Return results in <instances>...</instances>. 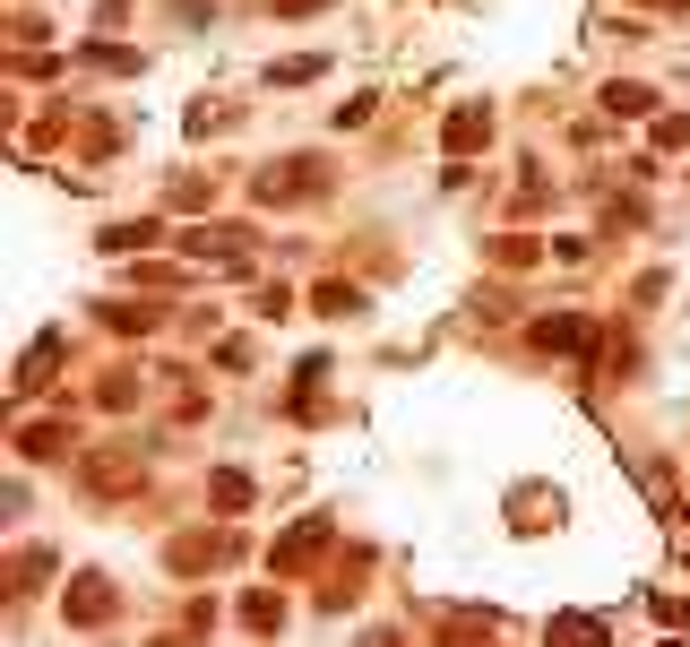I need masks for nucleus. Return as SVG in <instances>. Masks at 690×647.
<instances>
[{
	"label": "nucleus",
	"mask_w": 690,
	"mask_h": 647,
	"mask_svg": "<svg viewBox=\"0 0 690 647\" xmlns=\"http://www.w3.org/2000/svg\"><path fill=\"white\" fill-rule=\"evenodd\" d=\"M656 105V96H648V87H604V112H621V121H639V112Z\"/></svg>",
	"instance_id": "ddd939ff"
},
{
	"label": "nucleus",
	"mask_w": 690,
	"mask_h": 647,
	"mask_svg": "<svg viewBox=\"0 0 690 647\" xmlns=\"http://www.w3.org/2000/svg\"><path fill=\"white\" fill-rule=\"evenodd\" d=\"M182 251H190V259H225V268H242V259H250V233H242V224H199V233H182Z\"/></svg>",
	"instance_id": "7ed1b4c3"
},
{
	"label": "nucleus",
	"mask_w": 690,
	"mask_h": 647,
	"mask_svg": "<svg viewBox=\"0 0 690 647\" xmlns=\"http://www.w3.org/2000/svg\"><path fill=\"white\" fill-rule=\"evenodd\" d=\"M70 449V424H26L17 431V457H61Z\"/></svg>",
	"instance_id": "0eeeda50"
},
{
	"label": "nucleus",
	"mask_w": 690,
	"mask_h": 647,
	"mask_svg": "<svg viewBox=\"0 0 690 647\" xmlns=\"http://www.w3.org/2000/svg\"><path fill=\"white\" fill-rule=\"evenodd\" d=\"M311 9H329V0H276V17H311Z\"/></svg>",
	"instance_id": "f3484780"
},
{
	"label": "nucleus",
	"mask_w": 690,
	"mask_h": 647,
	"mask_svg": "<svg viewBox=\"0 0 690 647\" xmlns=\"http://www.w3.org/2000/svg\"><path fill=\"white\" fill-rule=\"evenodd\" d=\"M87 61H96V70H138V52H130V44H87Z\"/></svg>",
	"instance_id": "2eb2a0df"
},
{
	"label": "nucleus",
	"mask_w": 690,
	"mask_h": 647,
	"mask_svg": "<svg viewBox=\"0 0 690 647\" xmlns=\"http://www.w3.org/2000/svg\"><path fill=\"white\" fill-rule=\"evenodd\" d=\"M441 138H449V156H475V147H483V138H492V112H483V105L449 112V130H441Z\"/></svg>",
	"instance_id": "20e7f679"
},
{
	"label": "nucleus",
	"mask_w": 690,
	"mask_h": 647,
	"mask_svg": "<svg viewBox=\"0 0 690 647\" xmlns=\"http://www.w3.org/2000/svg\"><path fill=\"white\" fill-rule=\"evenodd\" d=\"M208 501H217V510H250V475H242V466H217V475H208Z\"/></svg>",
	"instance_id": "6e6552de"
},
{
	"label": "nucleus",
	"mask_w": 690,
	"mask_h": 647,
	"mask_svg": "<svg viewBox=\"0 0 690 647\" xmlns=\"http://www.w3.org/2000/svg\"><path fill=\"white\" fill-rule=\"evenodd\" d=\"M492 259H501V268H535V259H544V242H527V233H501V242H492Z\"/></svg>",
	"instance_id": "9d476101"
},
{
	"label": "nucleus",
	"mask_w": 690,
	"mask_h": 647,
	"mask_svg": "<svg viewBox=\"0 0 690 647\" xmlns=\"http://www.w3.org/2000/svg\"><path fill=\"white\" fill-rule=\"evenodd\" d=\"M52 363H61V337H35V345H26V363H17V389H35Z\"/></svg>",
	"instance_id": "1a4fd4ad"
},
{
	"label": "nucleus",
	"mask_w": 690,
	"mask_h": 647,
	"mask_svg": "<svg viewBox=\"0 0 690 647\" xmlns=\"http://www.w3.org/2000/svg\"><path fill=\"white\" fill-rule=\"evenodd\" d=\"M147 242H156V224H147V216H138V224H113V233H104V251H121V259H130V251H147Z\"/></svg>",
	"instance_id": "f8f14e48"
},
{
	"label": "nucleus",
	"mask_w": 690,
	"mask_h": 647,
	"mask_svg": "<svg viewBox=\"0 0 690 647\" xmlns=\"http://www.w3.org/2000/svg\"><path fill=\"white\" fill-rule=\"evenodd\" d=\"M320 70H329V61H320V52H303V61H276V70H268V87H303V78H320Z\"/></svg>",
	"instance_id": "9b49d317"
},
{
	"label": "nucleus",
	"mask_w": 690,
	"mask_h": 647,
	"mask_svg": "<svg viewBox=\"0 0 690 647\" xmlns=\"http://www.w3.org/2000/svg\"><path fill=\"white\" fill-rule=\"evenodd\" d=\"M320 182H329L320 156H285V164L259 173V199H268V208H294V199H320Z\"/></svg>",
	"instance_id": "f257e3e1"
},
{
	"label": "nucleus",
	"mask_w": 690,
	"mask_h": 647,
	"mask_svg": "<svg viewBox=\"0 0 690 647\" xmlns=\"http://www.w3.org/2000/svg\"><path fill=\"white\" fill-rule=\"evenodd\" d=\"M61 613H70V622H87V631H96V622H113V578H104V570H78V578L61 587Z\"/></svg>",
	"instance_id": "f03ea898"
},
{
	"label": "nucleus",
	"mask_w": 690,
	"mask_h": 647,
	"mask_svg": "<svg viewBox=\"0 0 690 647\" xmlns=\"http://www.w3.org/2000/svg\"><path fill=\"white\" fill-rule=\"evenodd\" d=\"M320 544H329V518H311V527H294V536L276 544V570H303V561H311Z\"/></svg>",
	"instance_id": "423d86ee"
},
{
	"label": "nucleus",
	"mask_w": 690,
	"mask_h": 647,
	"mask_svg": "<svg viewBox=\"0 0 690 647\" xmlns=\"http://www.w3.org/2000/svg\"><path fill=\"white\" fill-rule=\"evenodd\" d=\"M320 312H337V320H354V312H362V294H354V285H320Z\"/></svg>",
	"instance_id": "dca6fc26"
},
{
	"label": "nucleus",
	"mask_w": 690,
	"mask_h": 647,
	"mask_svg": "<svg viewBox=\"0 0 690 647\" xmlns=\"http://www.w3.org/2000/svg\"><path fill=\"white\" fill-rule=\"evenodd\" d=\"M587 337H595V328L578 320V312H553V320L535 328V345H544V354H578V345H587Z\"/></svg>",
	"instance_id": "39448f33"
},
{
	"label": "nucleus",
	"mask_w": 690,
	"mask_h": 647,
	"mask_svg": "<svg viewBox=\"0 0 690 647\" xmlns=\"http://www.w3.org/2000/svg\"><path fill=\"white\" fill-rule=\"evenodd\" d=\"M242 622H250V631H276V622H285V596H250Z\"/></svg>",
	"instance_id": "4468645a"
}]
</instances>
